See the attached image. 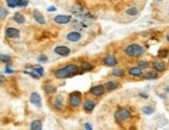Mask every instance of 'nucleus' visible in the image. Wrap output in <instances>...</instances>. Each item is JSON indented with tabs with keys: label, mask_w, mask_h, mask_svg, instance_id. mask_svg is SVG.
I'll list each match as a JSON object with an SVG mask.
<instances>
[{
	"label": "nucleus",
	"mask_w": 169,
	"mask_h": 130,
	"mask_svg": "<svg viewBox=\"0 0 169 130\" xmlns=\"http://www.w3.org/2000/svg\"><path fill=\"white\" fill-rule=\"evenodd\" d=\"M129 75L132 76H135V77H141L142 76V69H141V67H132V68H129Z\"/></svg>",
	"instance_id": "2eb2a0df"
},
{
	"label": "nucleus",
	"mask_w": 169,
	"mask_h": 130,
	"mask_svg": "<svg viewBox=\"0 0 169 130\" xmlns=\"http://www.w3.org/2000/svg\"><path fill=\"white\" fill-rule=\"evenodd\" d=\"M103 63L108 66H115V65H117V59L114 55H108L103 59Z\"/></svg>",
	"instance_id": "6e6552de"
},
{
	"label": "nucleus",
	"mask_w": 169,
	"mask_h": 130,
	"mask_svg": "<svg viewBox=\"0 0 169 130\" xmlns=\"http://www.w3.org/2000/svg\"><path fill=\"white\" fill-rule=\"evenodd\" d=\"M55 54H57V55L63 56V57H66V56H68L69 54H70V52H71V50L69 49V47L64 46V45H61V46L55 47Z\"/></svg>",
	"instance_id": "0eeeda50"
},
{
	"label": "nucleus",
	"mask_w": 169,
	"mask_h": 130,
	"mask_svg": "<svg viewBox=\"0 0 169 130\" xmlns=\"http://www.w3.org/2000/svg\"><path fill=\"white\" fill-rule=\"evenodd\" d=\"M47 11H48V12H55V11H57V7H55V6H50Z\"/></svg>",
	"instance_id": "f704fd0d"
},
{
	"label": "nucleus",
	"mask_w": 169,
	"mask_h": 130,
	"mask_svg": "<svg viewBox=\"0 0 169 130\" xmlns=\"http://www.w3.org/2000/svg\"><path fill=\"white\" fill-rule=\"evenodd\" d=\"M7 16V11L0 5V19H4Z\"/></svg>",
	"instance_id": "cd10ccee"
},
{
	"label": "nucleus",
	"mask_w": 169,
	"mask_h": 130,
	"mask_svg": "<svg viewBox=\"0 0 169 130\" xmlns=\"http://www.w3.org/2000/svg\"><path fill=\"white\" fill-rule=\"evenodd\" d=\"M139 66L142 67V68H145V67L148 66V62H146V61H140L139 62Z\"/></svg>",
	"instance_id": "2f4dec72"
},
{
	"label": "nucleus",
	"mask_w": 169,
	"mask_h": 130,
	"mask_svg": "<svg viewBox=\"0 0 169 130\" xmlns=\"http://www.w3.org/2000/svg\"><path fill=\"white\" fill-rule=\"evenodd\" d=\"M126 14L129 15V16H136V15L138 14V10L136 9V7H131V9L127 10Z\"/></svg>",
	"instance_id": "c85d7f7f"
},
{
	"label": "nucleus",
	"mask_w": 169,
	"mask_h": 130,
	"mask_svg": "<svg viewBox=\"0 0 169 130\" xmlns=\"http://www.w3.org/2000/svg\"><path fill=\"white\" fill-rule=\"evenodd\" d=\"M6 3L9 7H16V6H21L22 0H6Z\"/></svg>",
	"instance_id": "6ab92c4d"
},
{
	"label": "nucleus",
	"mask_w": 169,
	"mask_h": 130,
	"mask_svg": "<svg viewBox=\"0 0 169 130\" xmlns=\"http://www.w3.org/2000/svg\"><path fill=\"white\" fill-rule=\"evenodd\" d=\"M44 90H45V93H55V91H57V88H55V86H52V85H44Z\"/></svg>",
	"instance_id": "5701e85b"
},
{
	"label": "nucleus",
	"mask_w": 169,
	"mask_h": 130,
	"mask_svg": "<svg viewBox=\"0 0 169 130\" xmlns=\"http://www.w3.org/2000/svg\"><path fill=\"white\" fill-rule=\"evenodd\" d=\"M112 75L115 76V77H123V76H124V70L116 68V69H114L112 71Z\"/></svg>",
	"instance_id": "a878e982"
},
{
	"label": "nucleus",
	"mask_w": 169,
	"mask_h": 130,
	"mask_svg": "<svg viewBox=\"0 0 169 130\" xmlns=\"http://www.w3.org/2000/svg\"><path fill=\"white\" fill-rule=\"evenodd\" d=\"M142 112L144 114H152V113L155 112V108L151 106H144L142 108Z\"/></svg>",
	"instance_id": "4be33fe9"
},
{
	"label": "nucleus",
	"mask_w": 169,
	"mask_h": 130,
	"mask_svg": "<svg viewBox=\"0 0 169 130\" xmlns=\"http://www.w3.org/2000/svg\"><path fill=\"white\" fill-rule=\"evenodd\" d=\"M38 60H39V62H46V61H47V56H45V55L40 56V57L38 58Z\"/></svg>",
	"instance_id": "473e14b6"
},
{
	"label": "nucleus",
	"mask_w": 169,
	"mask_h": 130,
	"mask_svg": "<svg viewBox=\"0 0 169 130\" xmlns=\"http://www.w3.org/2000/svg\"><path fill=\"white\" fill-rule=\"evenodd\" d=\"M0 61H2L4 63H9L11 61V57L7 55H0Z\"/></svg>",
	"instance_id": "bb28decb"
},
{
	"label": "nucleus",
	"mask_w": 169,
	"mask_h": 130,
	"mask_svg": "<svg viewBox=\"0 0 169 130\" xmlns=\"http://www.w3.org/2000/svg\"><path fill=\"white\" fill-rule=\"evenodd\" d=\"M32 71H34L39 77H43L44 76V69L41 66H36L32 67Z\"/></svg>",
	"instance_id": "b1692460"
},
{
	"label": "nucleus",
	"mask_w": 169,
	"mask_h": 130,
	"mask_svg": "<svg viewBox=\"0 0 169 130\" xmlns=\"http://www.w3.org/2000/svg\"><path fill=\"white\" fill-rule=\"evenodd\" d=\"M131 116H132L131 111L125 109V108H121V109L117 110L116 113H115V120H116V122H123L125 120H127V118H129Z\"/></svg>",
	"instance_id": "7ed1b4c3"
},
{
	"label": "nucleus",
	"mask_w": 169,
	"mask_h": 130,
	"mask_svg": "<svg viewBox=\"0 0 169 130\" xmlns=\"http://www.w3.org/2000/svg\"><path fill=\"white\" fill-rule=\"evenodd\" d=\"M24 72H25V74H27V75H29L30 77H32V78H34V79H39V78H40V77H39V76H38L34 71H24Z\"/></svg>",
	"instance_id": "7c9ffc66"
},
{
	"label": "nucleus",
	"mask_w": 169,
	"mask_h": 130,
	"mask_svg": "<svg viewBox=\"0 0 169 130\" xmlns=\"http://www.w3.org/2000/svg\"><path fill=\"white\" fill-rule=\"evenodd\" d=\"M154 68H155L157 71H164V70L166 69V66H165V64L163 62H155L154 63Z\"/></svg>",
	"instance_id": "a211bd4d"
},
{
	"label": "nucleus",
	"mask_w": 169,
	"mask_h": 130,
	"mask_svg": "<svg viewBox=\"0 0 169 130\" xmlns=\"http://www.w3.org/2000/svg\"><path fill=\"white\" fill-rule=\"evenodd\" d=\"M78 72V67L75 64H69L67 66L60 68V69L55 70V75L57 79H66L69 77L76 75Z\"/></svg>",
	"instance_id": "f257e3e1"
},
{
	"label": "nucleus",
	"mask_w": 169,
	"mask_h": 130,
	"mask_svg": "<svg viewBox=\"0 0 169 130\" xmlns=\"http://www.w3.org/2000/svg\"><path fill=\"white\" fill-rule=\"evenodd\" d=\"M71 17L70 16H65V15H59L55 17V22L57 24H67L70 22Z\"/></svg>",
	"instance_id": "423d86ee"
},
{
	"label": "nucleus",
	"mask_w": 169,
	"mask_h": 130,
	"mask_svg": "<svg viewBox=\"0 0 169 130\" xmlns=\"http://www.w3.org/2000/svg\"><path fill=\"white\" fill-rule=\"evenodd\" d=\"M80 68H81V71H89V70L93 69V66L89 63H83Z\"/></svg>",
	"instance_id": "393cba45"
},
{
	"label": "nucleus",
	"mask_w": 169,
	"mask_h": 130,
	"mask_svg": "<svg viewBox=\"0 0 169 130\" xmlns=\"http://www.w3.org/2000/svg\"><path fill=\"white\" fill-rule=\"evenodd\" d=\"M30 102H32V104L37 105L38 107H40L42 105V103H41V97L37 93H32L30 95Z\"/></svg>",
	"instance_id": "9b49d317"
},
{
	"label": "nucleus",
	"mask_w": 169,
	"mask_h": 130,
	"mask_svg": "<svg viewBox=\"0 0 169 130\" xmlns=\"http://www.w3.org/2000/svg\"><path fill=\"white\" fill-rule=\"evenodd\" d=\"M5 35L7 38H19L20 32L19 29H15V27H7L5 29Z\"/></svg>",
	"instance_id": "39448f33"
},
{
	"label": "nucleus",
	"mask_w": 169,
	"mask_h": 130,
	"mask_svg": "<svg viewBox=\"0 0 169 130\" xmlns=\"http://www.w3.org/2000/svg\"><path fill=\"white\" fill-rule=\"evenodd\" d=\"M144 52V48L139 44H131L125 47V54L131 57H139Z\"/></svg>",
	"instance_id": "f03ea898"
},
{
	"label": "nucleus",
	"mask_w": 169,
	"mask_h": 130,
	"mask_svg": "<svg viewBox=\"0 0 169 130\" xmlns=\"http://www.w3.org/2000/svg\"><path fill=\"white\" fill-rule=\"evenodd\" d=\"M34 20L37 21V22H39L40 24H44L45 23V19H44L43 17V15L41 14L39 11H34Z\"/></svg>",
	"instance_id": "4468645a"
},
{
	"label": "nucleus",
	"mask_w": 169,
	"mask_h": 130,
	"mask_svg": "<svg viewBox=\"0 0 169 130\" xmlns=\"http://www.w3.org/2000/svg\"><path fill=\"white\" fill-rule=\"evenodd\" d=\"M13 19H14L15 22H17V23H19V24H22L25 22V18H24V16H23L22 14H20V13H16V14L14 15V17H13Z\"/></svg>",
	"instance_id": "f3484780"
},
{
	"label": "nucleus",
	"mask_w": 169,
	"mask_h": 130,
	"mask_svg": "<svg viewBox=\"0 0 169 130\" xmlns=\"http://www.w3.org/2000/svg\"><path fill=\"white\" fill-rule=\"evenodd\" d=\"M85 128H86V129H92L91 125L88 124V123H86V124H85Z\"/></svg>",
	"instance_id": "e433bc0d"
},
{
	"label": "nucleus",
	"mask_w": 169,
	"mask_h": 130,
	"mask_svg": "<svg viewBox=\"0 0 169 130\" xmlns=\"http://www.w3.org/2000/svg\"><path fill=\"white\" fill-rule=\"evenodd\" d=\"M30 129H32V130L42 129V123H41V121H39V120H34V121L32 123V125H30Z\"/></svg>",
	"instance_id": "aec40b11"
},
{
	"label": "nucleus",
	"mask_w": 169,
	"mask_h": 130,
	"mask_svg": "<svg viewBox=\"0 0 169 130\" xmlns=\"http://www.w3.org/2000/svg\"><path fill=\"white\" fill-rule=\"evenodd\" d=\"M158 55H159V57H161V58H166L167 55H168V50H167V49H161Z\"/></svg>",
	"instance_id": "c756f323"
},
{
	"label": "nucleus",
	"mask_w": 169,
	"mask_h": 130,
	"mask_svg": "<svg viewBox=\"0 0 169 130\" xmlns=\"http://www.w3.org/2000/svg\"><path fill=\"white\" fill-rule=\"evenodd\" d=\"M95 106H96V103H95L93 100H87V101L83 103V109L86 110V111H88V112L94 109Z\"/></svg>",
	"instance_id": "ddd939ff"
},
{
	"label": "nucleus",
	"mask_w": 169,
	"mask_h": 130,
	"mask_svg": "<svg viewBox=\"0 0 169 130\" xmlns=\"http://www.w3.org/2000/svg\"><path fill=\"white\" fill-rule=\"evenodd\" d=\"M80 38H81V35L78 32H71L67 35V39L71 42H77L78 40H80Z\"/></svg>",
	"instance_id": "9d476101"
},
{
	"label": "nucleus",
	"mask_w": 169,
	"mask_h": 130,
	"mask_svg": "<svg viewBox=\"0 0 169 130\" xmlns=\"http://www.w3.org/2000/svg\"><path fill=\"white\" fill-rule=\"evenodd\" d=\"M160 1H161V0H160Z\"/></svg>",
	"instance_id": "4c0bfd02"
},
{
	"label": "nucleus",
	"mask_w": 169,
	"mask_h": 130,
	"mask_svg": "<svg viewBox=\"0 0 169 130\" xmlns=\"http://www.w3.org/2000/svg\"><path fill=\"white\" fill-rule=\"evenodd\" d=\"M118 85H119V84H118L116 81H109V82H106V83L104 84V86L103 87L108 90H114V89L117 88Z\"/></svg>",
	"instance_id": "dca6fc26"
},
{
	"label": "nucleus",
	"mask_w": 169,
	"mask_h": 130,
	"mask_svg": "<svg viewBox=\"0 0 169 130\" xmlns=\"http://www.w3.org/2000/svg\"><path fill=\"white\" fill-rule=\"evenodd\" d=\"M90 93H92V95H96V97H99V95H103V93H104V87L102 86V85H96V86H93L90 89Z\"/></svg>",
	"instance_id": "1a4fd4ad"
},
{
	"label": "nucleus",
	"mask_w": 169,
	"mask_h": 130,
	"mask_svg": "<svg viewBox=\"0 0 169 130\" xmlns=\"http://www.w3.org/2000/svg\"><path fill=\"white\" fill-rule=\"evenodd\" d=\"M69 102H70V105L72 107H78L80 105V102H81V93H78V91H74L70 95V98H69Z\"/></svg>",
	"instance_id": "20e7f679"
},
{
	"label": "nucleus",
	"mask_w": 169,
	"mask_h": 130,
	"mask_svg": "<svg viewBox=\"0 0 169 130\" xmlns=\"http://www.w3.org/2000/svg\"><path fill=\"white\" fill-rule=\"evenodd\" d=\"M144 77H145L147 80H154V79L158 78V74H157L156 71H152V70H150V71H147L146 74H145V76H144Z\"/></svg>",
	"instance_id": "412c9836"
},
{
	"label": "nucleus",
	"mask_w": 169,
	"mask_h": 130,
	"mask_svg": "<svg viewBox=\"0 0 169 130\" xmlns=\"http://www.w3.org/2000/svg\"><path fill=\"white\" fill-rule=\"evenodd\" d=\"M4 80H5V78H4V76H3L2 74H0V83H1V82H3Z\"/></svg>",
	"instance_id": "c9c22d12"
},
{
	"label": "nucleus",
	"mask_w": 169,
	"mask_h": 130,
	"mask_svg": "<svg viewBox=\"0 0 169 130\" xmlns=\"http://www.w3.org/2000/svg\"><path fill=\"white\" fill-rule=\"evenodd\" d=\"M5 71L7 72V74H13V72H14V70L11 69V68H9V66H6V67H5Z\"/></svg>",
	"instance_id": "72a5a7b5"
},
{
	"label": "nucleus",
	"mask_w": 169,
	"mask_h": 130,
	"mask_svg": "<svg viewBox=\"0 0 169 130\" xmlns=\"http://www.w3.org/2000/svg\"><path fill=\"white\" fill-rule=\"evenodd\" d=\"M53 106L57 108V109H63L64 107V103H63V98L62 95H57L55 99H53Z\"/></svg>",
	"instance_id": "f8f14e48"
}]
</instances>
